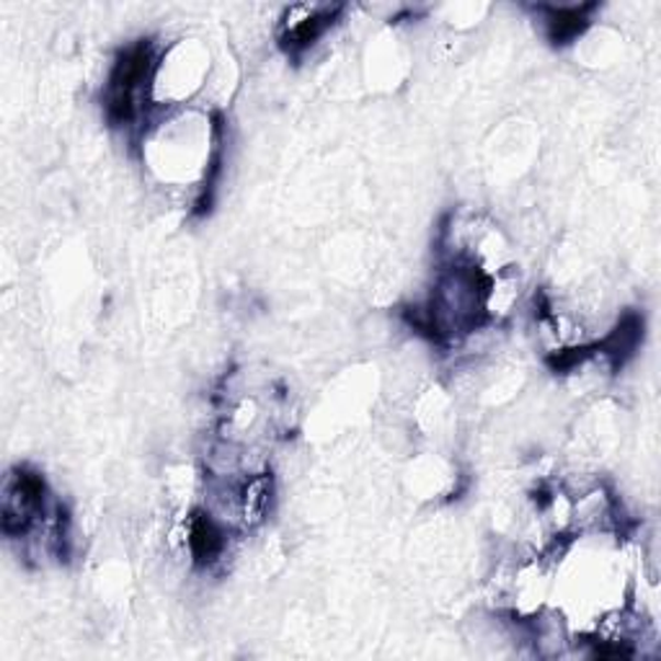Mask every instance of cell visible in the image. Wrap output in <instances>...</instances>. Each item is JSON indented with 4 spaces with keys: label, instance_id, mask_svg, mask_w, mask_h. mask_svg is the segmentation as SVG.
<instances>
[{
    "label": "cell",
    "instance_id": "6da1fadb",
    "mask_svg": "<svg viewBox=\"0 0 661 661\" xmlns=\"http://www.w3.org/2000/svg\"><path fill=\"white\" fill-rule=\"evenodd\" d=\"M153 68V47L150 42H137L132 47L116 57L112 76H109L107 93H104V109L107 120L120 127L135 120L139 99L145 93V83H148Z\"/></svg>",
    "mask_w": 661,
    "mask_h": 661
},
{
    "label": "cell",
    "instance_id": "7a4b0ae2",
    "mask_svg": "<svg viewBox=\"0 0 661 661\" xmlns=\"http://www.w3.org/2000/svg\"><path fill=\"white\" fill-rule=\"evenodd\" d=\"M187 542H189V550H192L194 561L200 565H210L223 556L225 533L220 530V525L210 517V514L194 512L192 519H189Z\"/></svg>",
    "mask_w": 661,
    "mask_h": 661
},
{
    "label": "cell",
    "instance_id": "3957f363",
    "mask_svg": "<svg viewBox=\"0 0 661 661\" xmlns=\"http://www.w3.org/2000/svg\"><path fill=\"white\" fill-rule=\"evenodd\" d=\"M641 339H643V318L638 313H626L618 326L609 330L600 344H594L592 349H597L602 355L613 359V367H623V362H626L628 357H634V351L638 349V341Z\"/></svg>",
    "mask_w": 661,
    "mask_h": 661
},
{
    "label": "cell",
    "instance_id": "277c9868",
    "mask_svg": "<svg viewBox=\"0 0 661 661\" xmlns=\"http://www.w3.org/2000/svg\"><path fill=\"white\" fill-rule=\"evenodd\" d=\"M592 11V5L586 9H548V36L550 42L565 44L576 40L579 34L590 26L586 13Z\"/></svg>",
    "mask_w": 661,
    "mask_h": 661
},
{
    "label": "cell",
    "instance_id": "5b68a950",
    "mask_svg": "<svg viewBox=\"0 0 661 661\" xmlns=\"http://www.w3.org/2000/svg\"><path fill=\"white\" fill-rule=\"evenodd\" d=\"M334 13H339V9H323V11L307 13V16H303L290 26V32L284 34V44H288L290 49H303L307 44H313L330 24H334Z\"/></svg>",
    "mask_w": 661,
    "mask_h": 661
}]
</instances>
